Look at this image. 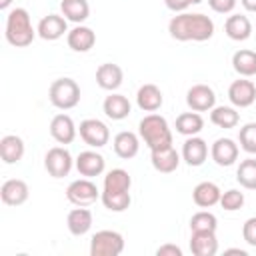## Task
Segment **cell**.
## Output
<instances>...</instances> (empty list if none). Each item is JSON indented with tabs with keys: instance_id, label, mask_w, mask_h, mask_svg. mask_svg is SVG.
I'll return each mask as SVG.
<instances>
[{
	"instance_id": "cell-8",
	"label": "cell",
	"mask_w": 256,
	"mask_h": 256,
	"mask_svg": "<svg viewBox=\"0 0 256 256\" xmlns=\"http://www.w3.org/2000/svg\"><path fill=\"white\" fill-rule=\"evenodd\" d=\"M78 132H80V138H82L90 148H102V146H106L108 140H110V130H108V126H106L102 120H98V118H86V120H82Z\"/></svg>"
},
{
	"instance_id": "cell-20",
	"label": "cell",
	"mask_w": 256,
	"mask_h": 256,
	"mask_svg": "<svg viewBox=\"0 0 256 256\" xmlns=\"http://www.w3.org/2000/svg\"><path fill=\"white\" fill-rule=\"evenodd\" d=\"M162 102H164V96H162V90L156 84H142L136 92V104L144 112L160 110Z\"/></svg>"
},
{
	"instance_id": "cell-3",
	"label": "cell",
	"mask_w": 256,
	"mask_h": 256,
	"mask_svg": "<svg viewBox=\"0 0 256 256\" xmlns=\"http://www.w3.org/2000/svg\"><path fill=\"white\" fill-rule=\"evenodd\" d=\"M138 134L150 150H162L172 146V132L164 116L160 114H146L138 124Z\"/></svg>"
},
{
	"instance_id": "cell-43",
	"label": "cell",
	"mask_w": 256,
	"mask_h": 256,
	"mask_svg": "<svg viewBox=\"0 0 256 256\" xmlns=\"http://www.w3.org/2000/svg\"><path fill=\"white\" fill-rule=\"evenodd\" d=\"M226 254H240V256H246V252L240 250V248H230V250H226Z\"/></svg>"
},
{
	"instance_id": "cell-44",
	"label": "cell",
	"mask_w": 256,
	"mask_h": 256,
	"mask_svg": "<svg viewBox=\"0 0 256 256\" xmlns=\"http://www.w3.org/2000/svg\"><path fill=\"white\" fill-rule=\"evenodd\" d=\"M12 4V0H0V10H6Z\"/></svg>"
},
{
	"instance_id": "cell-4",
	"label": "cell",
	"mask_w": 256,
	"mask_h": 256,
	"mask_svg": "<svg viewBox=\"0 0 256 256\" xmlns=\"http://www.w3.org/2000/svg\"><path fill=\"white\" fill-rule=\"evenodd\" d=\"M48 98L54 108L70 110V108L78 106V102H80V86L72 78H58L50 84Z\"/></svg>"
},
{
	"instance_id": "cell-6",
	"label": "cell",
	"mask_w": 256,
	"mask_h": 256,
	"mask_svg": "<svg viewBox=\"0 0 256 256\" xmlns=\"http://www.w3.org/2000/svg\"><path fill=\"white\" fill-rule=\"evenodd\" d=\"M100 194L102 192L90 178H78L70 182L66 188V198L74 206H90L100 198Z\"/></svg>"
},
{
	"instance_id": "cell-11",
	"label": "cell",
	"mask_w": 256,
	"mask_h": 256,
	"mask_svg": "<svg viewBox=\"0 0 256 256\" xmlns=\"http://www.w3.org/2000/svg\"><path fill=\"white\" fill-rule=\"evenodd\" d=\"M76 170L80 176L84 178H94V176H100L106 168V160L100 152L96 150H84L76 156Z\"/></svg>"
},
{
	"instance_id": "cell-41",
	"label": "cell",
	"mask_w": 256,
	"mask_h": 256,
	"mask_svg": "<svg viewBox=\"0 0 256 256\" xmlns=\"http://www.w3.org/2000/svg\"><path fill=\"white\" fill-rule=\"evenodd\" d=\"M164 4H166L168 10L178 14V12H184L190 6V0H164Z\"/></svg>"
},
{
	"instance_id": "cell-5",
	"label": "cell",
	"mask_w": 256,
	"mask_h": 256,
	"mask_svg": "<svg viewBox=\"0 0 256 256\" xmlns=\"http://www.w3.org/2000/svg\"><path fill=\"white\" fill-rule=\"evenodd\" d=\"M124 250V236L116 230H98L90 240V256H118Z\"/></svg>"
},
{
	"instance_id": "cell-34",
	"label": "cell",
	"mask_w": 256,
	"mask_h": 256,
	"mask_svg": "<svg viewBox=\"0 0 256 256\" xmlns=\"http://www.w3.org/2000/svg\"><path fill=\"white\" fill-rule=\"evenodd\" d=\"M100 200L104 208H108L110 212H124L132 202L130 192H106V190H102Z\"/></svg>"
},
{
	"instance_id": "cell-29",
	"label": "cell",
	"mask_w": 256,
	"mask_h": 256,
	"mask_svg": "<svg viewBox=\"0 0 256 256\" xmlns=\"http://www.w3.org/2000/svg\"><path fill=\"white\" fill-rule=\"evenodd\" d=\"M60 12L66 20H70L74 24H82L90 16V4H88V0H62Z\"/></svg>"
},
{
	"instance_id": "cell-23",
	"label": "cell",
	"mask_w": 256,
	"mask_h": 256,
	"mask_svg": "<svg viewBox=\"0 0 256 256\" xmlns=\"http://www.w3.org/2000/svg\"><path fill=\"white\" fill-rule=\"evenodd\" d=\"M112 146H114V152H116L118 158L130 160V158H134V156L138 154V150H140V140H138V136H136L134 132L122 130V132H118V134L114 136Z\"/></svg>"
},
{
	"instance_id": "cell-25",
	"label": "cell",
	"mask_w": 256,
	"mask_h": 256,
	"mask_svg": "<svg viewBox=\"0 0 256 256\" xmlns=\"http://www.w3.org/2000/svg\"><path fill=\"white\" fill-rule=\"evenodd\" d=\"M102 110H104V114H106L110 120H124V118H128L132 106H130V100H128L124 94L112 92L110 96L104 98Z\"/></svg>"
},
{
	"instance_id": "cell-18",
	"label": "cell",
	"mask_w": 256,
	"mask_h": 256,
	"mask_svg": "<svg viewBox=\"0 0 256 256\" xmlns=\"http://www.w3.org/2000/svg\"><path fill=\"white\" fill-rule=\"evenodd\" d=\"M182 156L176 152L174 146L170 148H162V150H150V162L154 166L156 172L160 174H170L180 166Z\"/></svg>"
},
{
	"instance_id": "cell-13",
	"label": "cell",
	"mask_w": 256,
	"mask_h": 256,
	"mask_svg": "<svg viewBox=\"0 0 256 256\" xmlns=\"http://www.w3.org/2000/svg\"><path fill=\"white\" fill-rule=\"evenodd\" d=\"M182 160L188 166H202L208 158V144L200 136H188L182 144Z\"/></svg>"
},
{
	"instance_id": "cell-16",
	"label": "cell",
	"mask_w": 256,
	"mask_h": 256,
	"mask_svg": "<svg viewBox=\"0 0 256 256\" xmlns=\"http://www.w3.org/2000/svg\"><path fill=\"white\" fill-rule=\"evenodd\" d=\"M122 80H124V72L114 62H104V64H100L96 68V84L102 90L114 92V90H118L122 86Z\"/></svg>"
},
{
	"instance_id": "cell-38",
	"label": "cell",
	"mask_w": 256,
	"mask_h": 256,
	"mask_svg": "<svg viewBox=\"0 0 256 256\" xmlns=\"http://www.w3.org/2000/svg\"><path fill=\"white\" fill-rule=\"evenodd\" d=\"M242 238L248 246H254L256 248V216L248 218L242 226Z\"/></svg>"
},
{
	"instance_id": "cell-19",
	"label": "cell",
	"mask_w": 256,
	"mask_h": 256,
	"mask_svg": "<svg viewBox=\"0 0 256 256\" xmlns=\"http://www.w3.org/2000/svg\"><path fill=\"white\" fill-rule=\"evenodd\" d=\"M66 42L74 52H88L94 44H96V34L92 28L76 24L68 34H66Z\"/></svg>"
},
{
	"instance_id": "cell-7",
	"label": "cell",
	"mask_w": 256,
	"mask_h": 256,
	"mask_svg": "<svg viewBox=\"0 0 256 256\" xmlns=\"http://www.w3.org/2000/svg\"><path fill=\"white\" fill-rule=\"evenodd\" d=\"M72 154L64 146H54L44 156V168L52 178H64L72 170Z\"/></svg>"
},
{
	"instance_id": "cell-28",
	"label": "cell",
	"mask_w": 256,
	"mask_h": 256,
	"mask_svg": "<svg viewBox=\"0 0 256 256\" xmlns=\"http://www.w3.org/2000/svg\"><path fill=\"white\" fill-rule=\"evenodd\" d=\"M232 68L242 76V78H250L256 76V52L242 48L236 50L232 56Z\"/></svg>"
},
{
	"instance_id": "cell-40",
	"label": "cell",
	"mask_w": 256,
	"mask_h": 256,
	"mask_svg": "<svg viewBox=\"0 0 256 256\" xmlns=\"http://www.w3.org/2000/svg\"><path fill=\"white\" fill-rule=\"evenodd\" d=\"M156 256H182V248L176 244H164L156 250Z\"/></svg>"
},
{
	"instance_id": "cell-22",
	"label": "cell",
	"mask_w": 256,
	"mask_h": 256,
	"mask_svg": "<svg viewBox=\"0 0 256 256\" xmlns=\"http://www.w3.org/2000/svg\"><path fill=\"white\" fill-rule=\"evenodd\" d=\"M224 32L230 40H236V42H244L250 38L252 34V22L248 20V16L244 14H232L226 18L224 22Z\"/></svg>"
},
{
	"instance_id": "cell-21",
	"label": "cell",
	"mask_w": 256,
	"mask_h": 256,
	"mask_svg": "<svg viewBox=\"0 0 256 256\" xmlns=\"http://www.w3.org/2000/svg\"><path fill=\"white\" fill-rule=\"evenodd\" d=\"M220 196H222V190L218 188V184L208 182V180L196 184L192 190V200L200 208H212V206L220 204Z\"/></svg>"
},
{
	"instance_id": "cell-30",
	"label": "cell",
	"mask_w": 256,
	"mask_h": 256,
	"mask_svg": "<svg viewBox=\"0 0 256 256\" xmlns=\"http://www.w3.org/2000/svg\"><path fill=\"white\" fill-rule=\"evenodd\" d=\"M204 128V118L198 114V112H184L176 118V132L182 134V136H196L200 134Z\"/></svg>"
},
{
	"instance_id": "cell-14",
	"label": "cell",
	"mask_w": 256,
	"mask_h": 256,
	"mask_svg": "<svg viewBox=\"0 0 256 256\" xmlns=\"http://www.w3.org/2000/svg\"><path fill=\"white\" fill-rule=\"evenodd\" d=\"M238 154H240V148L232 138H218V140H214V144L210 148L212 160L222 168L232 166L238 160Z\"/></svg>"
},
{
	"instance_id": "cell-15",
	"label": "cell",
	"mask_w": 256,
	"mask_h": 256,
	"mask_svg": "<svg viewBox=\"0 0 256 256\" xmlns=\"http://www.w3.org/2000/svg\"><path fill=\"white\" fill-rule=\"evenodd\" d=\"M30 196V188L20 178H10L0 188V198L6 206H22Z\"/></svg>"
},
{
	"instance_id": "cell-45",
	"label": "cell",
	"mask_w": 256,
	"mask_h": 256,
	"mask_svg": "<svg viewBox=\"0 0 256 256\" xmlns=\"http://www.w3.org/2000/svg\"><path fill=\"white\" fill-rule=\"evenodd\" d=\"M202 0H190V4H200Z\"/></svg>"
},
{
	"instance_id": "cell-24",
	"label": "cell",
	"mask_w": 256,
	"mask_h": 256,
	"mask_svg": "<svg viewBox=\"0 0 256 256\" xmlns=\"http://www.w3.org/2000/svg\"><path fill=\"white\" fill-rule=\"evenodd\" d=\"M92 212L86 208V206H76L68 212V218H66V226L70 230L72 236H84L90 228H92Z\"/></svg>"
},
{
	"instance_id": "cell-12",
	"label": "cell",
	"mask_w": 256,
	"mask_h": 256,
	"mask_svg": "<svg viewBox=\"0 0 256 256\" xmlns=\"http://www.w3.org/2000/svg\"><path fill=\"white\" fill-rule=\"evenodd\" d=\"M36 32L42 40H48V42L58 40L64 34H68V20L60 14H48L38 22Z\"/></svg>"
},
{
	"instance_id": "cell-2",
	"label": "cell",
	"mask_w": 256,
	"mask_h": 256,
	"mask_svg": "<svg viewBox=\"0 0 256 256\" xmlns=\"http://www.w3.org/2000/svg\"><path fill=\"white\" fill-rule=\"evenodd\" d=\"M36 34L38 32L34 30V26L30 22V14H28L26 8H12L8 12L4 36H6L10 46H14V48L30 46Z\"/></svg>"
},
{
	"instance_id": "cell-1",
	"label": "cell",
	"mask_w": 256,
	"mask_h": 256,
	"mask_svg": "<svg viewBox=\"0 0 256 256\" xmlns=\"http://www.w3.org/2000/svg\"><path fill=\"white\" fill-rule=\"evenodd\" d=\"M168 32L178 42H206L214 36V22L206 14L178 12L168 22Z\"/></svg>"
},
{
	"instance_id": "cell-10",
	"label": "cell",
	"mask_w": 256,
	"mask_h": 256,
	"mask_svg": "<svg viewBox=\"0 0 256 256\" xmlns=\"http://www.w3.org/2000/svg\"><path fill=\"white\" fill-rule=\"evenodd\" d=\"M228 98L232 102V106L236 108H248L254 104L256 100V86L252 80H246V78H240V80H234L230 86H228Z\"/></svg>"
},
{
	"instance_id": "cell-9",
	"label": "cell",
	"mask_w": 256,
	"mask_h": 256,
	"mask_svg": "<svg viewBox=\"0 0 256 256\" xmlns=\"http://www.w3.org/2000/svg\"><path fill=\"white\" fill-rule=\"evenodd\" d=\"M186 104L194 112H208L216 106V94L208 84H194L186 92Z\"/></svg>"
},
{
	"instance_id": "cell-33",
	"label": "cell",
	"mask_w": 256,
	"mask_h": 256,
	"mask_svg": "<svg viewBox=\"0 0 256 256\" xmlns=\"http://www.w3.org/2000/svg\"><path fill=\"white\" fill-rule=\"evenodd\" d=\"M236 180L242 188L246 190H256V160L254 158H246L238 164L236 170Z\"/></svg>"
},
{
	"instance_id": "cell-32",
	"label": "cell",
	"mask_w": 256,
	"mask_h": 256,
	"mask_svg": "<svg viewBox=\"0 0 256 256\" xmlns=\"http://www.w3.org/2000/svg\"><path fill=\"white\" fill-rule=\"evenodd\" d=\"M210 122L218 128H234L240 122V114L232 106H214L210 110Z\"/></svg>"
},
{
	"instance_id": "cell-37",
	"label": "cell",
	"mask_w": 256,
	"mask_h": 256,
	"mask_svg": "<svg viewBox=\"0 0 256 256\" xmlns=\"http://www.w3.org/2000/svg\"><path fill=\"white\" fill-rule=\"evenodd\" d=\"M220 206L226 210V212H234V210H240L244 206V192L236 190V188H230L226 192H222L220 196Z\"/></svg>"
},
{
	"instance_id": "cell-42",
	"label": "cell",
	"mask_w": 256,
	"mask_h": 256,
	"mask_svg": "<svg viewBox=\"0 0 256 256\" xmlns=\"http://www.w3.org/2000/svg\"><path fill=\"white\" fill-rule=\"evenodd\" d=\"M240 2L248 12H256V0H240Z\"/></svg>"
},
{
	"instance_id": "cell-31",
	"label": "cell",
	"mask_w": 256,
	"mask_h": 256,
	"mask_svg": "<svg viewBox=\"0 0 256 256\" xmlns=\"http://www.w3.org/2000/svg\"><path fill=\"white\" fill-rule=\"evenodd\" d=\"M132 178L124 168H112L104 176V190L106 192H130Z\"/></svg>"
},
{
	"instance_id": "cell-17",
	"label": "cell",
	"mask_w": 256,
	"mask_h": 256,
	"mask_svg": "<svg viewBox=\"0 0 256 256\" xmlns=\"http://www.w3.org/2000/svg\"><path fill=\"white\" fill-rule=\"evenodd\" d=\"M76 124L68 114H56L50 122V136L58 144H70L76 138Z\"/></svg>"
},
{
	"instance_id": "cell-26",
	"label": "cell",
	"mask_w": 256,
	"mask_h": 256,
	"mask_svg": "<svg viewBox=\"0 0 256 256\" xmlns=\"http://www.w3.org/2000/svg\"><path fill=\"white\" fill-rule=\"evenodd\" d=\"M24 140L16 134H6L0 140V156L4 160V164H16L22 160L24 156Z\"/></svg>"
},
{
	"instance_id": "cell-39",
	"label": "cell",
	"mask_w": 256,
	"mask_h": 256,
	"mask_svg": "<svg viewBox=\"0 0 256 256\" xmlns=\"http://www.w3.org/2000/svg\"><path fill=\"white\" fill-rule=\"evenodd\" d=\"M208 6L218 14H228L236 8V0H208Z\"/></svg>"
},
{
	"instance_id": "cell-35",
	"label": "cell",
	"mask_w": 256,
	"mask_h": 256,
	"mask_svg": "<svg viewBox=\"0 0 256 256\" xmlns=\"http://www.w3.org/2000/svg\"><path fill=\"white\" fill-rule=\"evenodd\" d=\"M216 228L218 218L208 210H200L190 218V232H216Z\"/></svg>"
},
{
	"instance_id": "cell-27",
	"label": "cell",
	"mask_w": 256,
	"mask_h": 256,
	"mask_svg": "<svg viewBox=\"0 0 256 256\" xmlns=\"http://www.w3.org/2000/svg\"><path fill=\"white\" fill-rule=\"evenodd\" d=\"M190 250L194 256H214L218 252L216 232H192Z\"/></svg>"
},
{
	"instance_id": "cell-36",
	"label": "cell",
	"mask_w": 256,
	"mask_h": 256,
	"mask_svg": "<svg viewBox=\"0 0 256 256\" xmlns=\"http://www.w3.org/2000/svg\"><path fill=\"white\" fill-rule=\"evenodd\" d=\"M240 148L248 154H256V122H248L238 132Z\"/></svg>"
}]
</instances>
